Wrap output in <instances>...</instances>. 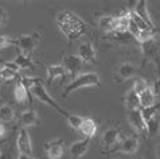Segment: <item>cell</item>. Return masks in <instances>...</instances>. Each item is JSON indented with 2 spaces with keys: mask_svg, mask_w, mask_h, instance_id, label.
Returning a JSON list of instances; mask_svg holds the SVG:
<instances>
[{
  "mask_svg": "<svg viewBox=\"0 0 160 159\" xmlns=\"http://www.w3.org/2000/svg\"><path fill=\"white\" fill-rule=\"evenodd\" d=\"M89 143H90V139H82V140H78V142H74L70 144L69 152L72 155V158L81 159L82 156H85V154L89 150Z\"/></svg>",
  "mask_w": 160,
  "mask_h": 159,
  "instance_id": "obj_11",
  "label": "cell"
},
{
  "mask_svg": "<svg viewBox=\"0 0 160 159\" xmlns=\"http://www.w3.org/2000/svg\"><path fill=\"white\" fill-rule=\"evenodd\" d=\"M12 62L19 68V70L20 69H32L35 66L34 62H32V59H31L30 57H24L23 54H20V53L16 55V58L12 61Z\"/></svg>",
  "mask_w": 160,
  "mask_h": 159,
  "instance_id": "obj_23",
  "label": "cell"
},
{
  "mask_svg": "<svg viewBox=\"0 0 160 159\" xmlns=\"http://www.w3.org/2000/svg\"><path fill=\"white\" fill-rule=\"evenodd\" d=\"M20 121L24 127H32L38 123V115L34 109H27L20 115Z\"/></svg>",
  "mask_w": 160,
  "mask_h": 159,
  "instance_id": "obj_21",
  "label": "cell"
},
{
  "mask_svg": "<svg viewBox=\"0 0 160 159\" xmlns=\"http://www.w3.org/2000/svg\"><path fill=\"white\" fill-rule=\"evenodd\" d=\"M116 73L118 76V78L116 80V81H117V84H120L121 81H124V80H129V78H132L133 76H135L136 68H135V65L131 64V62H122L117 68Z\"/></svg>",
  "mask_w": 160,
  "mask_h": 159,
  "instance_id": "obj_14",
  "label": "cell"
},
{
  "mask_svg": "<svg viewBox=\"0 0 160 159\" xmlns=\"http://www.w3.org/2000/svg\"><path fill=\"white\" fill-rule=\"evenodd\" d=\"M83 119L85 117H82V116H79V115H74V113H69V116L66 117V120H68L69 123V126L73 128V130L75 131H79V127H81L82 124V121H83Z\"/></svg>",
  "mask_w": 160,
  "mask_h": 159,
  "instance_id": "obj_27",
  "label": "cell"
},
{
  "mask_svg": "<svg viewBox=\"0 0 160 159\" xmlns=\"http://www.w3.org/2000/svg\"><path fill=\"white\" fill-rule=\"evenodd\" d=\"M57 26L70 41H75L88 31V24L81 19V16L70 11H63L57 15Z\"/></svg>",
  "mask_w": 160,
  "mask_h": 159,
  "instance_id": "obj_1",
  "label": "cell"
},
{
  "mask_svg": "<svg viewBox=\"0 0 160 159\" xmlns=\"http://www.w3.org/2000/svg\"><path fill=\"white\" fill-rule=\"evenodd\" d=\"M7 134V128L4 126V123H0V138H4Z\"/></svg>",
  "mask_w": 160,
  "mask_h": 159,
  "instance_id": "obj_32",
  "label": "cell"
},
{
  "mask_svg": "<svg viewBox=\"0 0 160 159\" xmlns=\"http://www.w3.org/2000/svg\"><path fill=\"white\" fill-rule=\"evenodd\" d=\"M125 107L128 111H133V109L140 108V99L139 95L136 93L133 89H129L125 95Z\"/></svg>",
  "mask_w": 160,
  "mask_h": 159,
  "instance_id": "obj_20",
  "label": "cell"
},
{
  "mask_svg": "<svg viewBox=\"0 0 160 159\" xmlns=\"http://www.w3.org/2000/svg\"><path fill=\"white\" fill-rule=\"evenodd\" d=\"M139 99H140V108L144 109V108H151L155 105V101H156V95L153 93L152 88H148L147 90H144L141 95H139Z\"/></svg>",
  "mask_w": 160,
  "mask_h": 159,
  "instance_id": "obj_19",
  "label": "cell"
},
{
  "mask_svg": "<svg viewBox=\"0 0 160 159\" xmlns=\"http://www.w3.org/2000/svg\"><path fill=\"white\" fill-rule=\"evenodd\" d=\"M2 84H3V78H2V74H0V86H2Z\"/></svg>",
  "mask_w": 160,
  "mask_h": 159,
  "instance_id": "obj_34",
  "label": "cell"
},
{
  "mask_svg": "<svg viewBox=\"0 0 160 159\" xmlns=\"http://www.w3.org/2000/svg\"><path fill=\"white\" fill-rule=\"evenodd\" d=\"M118 150L122 154H128V155L135 154L137 150H139V139H137L136 136H129V138L122 139Z\"/></svg>",
  "mask_w": 160,
  "mask_h": 159,
  "instance_id": "obj_15",
  "label": "cell"
},
{
  "mask_svg": "<svg viewBox=\"0 0 160 159\" xmlns=\"http://www.w3.org/2000/svg\"><path fill=\"white\" fill-rule=\"evenodd\" d=\"M4 22H6V11H4V8L0 7V27L3 26Z\"/></svg>",
  "mask_w": 160,
  "mask_h": 159,
  "instance_id": "obj_31",
  "label": "cell"
},
{
  "mask_svg": "<svg viewBox=\"0 0 160 159\" xmlns=\"http://www.w3.org/2000/svg\"><path fill=\"white\" fill-rule=\"evenodd\" d=\"M16 148H18L19 155L34 158L32 142H31V136H30V134H28V131H27V128H26V127H22L19 130V132H18Z\"/></svg>",
  "mask_w": 160,
  "mask_h": 159,
  "instance_id": "obj_4",
  "label": "cell"
},
{
  "mask_svg": "<svg viewBox=\"0 0 160 159\" xmlns=\"http://www.w3.org/2000/svg\"><path fill=\"white\" fill-rule=\"evenodd\" d=\"M38 38H39L38 34L20 35L19 38H16V47L20 54L31 58V54H32V51L35 50V46L38 43Z\"/></svg>",
  "mask_w": 160,
  "mask_h": 159,
  "instance_id": "obj_5",
  "label": "cell"
},
{
  "mask_svg": "<svg viewBox=\"0 0 160 159\" xmlns=\"http://www.w3.org/2000/svg\"><path fill=\"white\" fill-rule=\"evenodd\" d=\"M79 134H81L85 139H92L97 132V123L94 119L92 117H85L82 121L81 127H79Z\"/></svg>",
  "mask_w": 160,
  "mask_h": 159,
  "instance_id": "obj_13",
  "label": "cell"
},
{
  "mask_svg": "<svg viewBox=\"0 0 160 159\" xmlns=\"http://www.w3.org/2000/svg\"><path fill=\"white\" fill-rule=\"evenodd\" d=\"M22 81L24 82V85L28 88V89L32 92L34 97H37V99L39 101H42L43 104H47L48 107L54 108L57 112H58L59 115H62L63 117H68L69 116V112H66L65 109H62L58 104H57V101L52 99V97L50 96V93L47 92L46 86L43 85V84L41 82V80H35V78H27V77H20Z\"/></svg>",
  "mask_w": 160,
  "mask_h": 159,
  "instance_id": "obj_2",
  "label": "cell"
},
{
  "mask_svg": "<svg viewBox=\"0 0 160 159\" xmlns=\"http://www.w3.org/2000/svg\"><path fill=\"white\" fill-rule=\"evenodd\" d=\"M128 123H129L137 132L147 131L145 121L143 119V115H141V108L133 109V111H128Z\"/></svg>",
  "mask_w": 160,
  "mask_h": 159,
  "instance_id": "obj_10",
  "label": "cell"
},
{
  "mask_svg": "<svg viewBox=\"0 0 160 159\" xmlns=\"http://www.w3.org/2000/svg\"><path fill=\"white\" fill-rule=\"evenodd\" d=\"M44 151L50 159H61L63 155V140L57 139L44 144Z\"/></svg>",
  "mask_w": 160,
  "mask_h": 159,
  "instance_id": "obj_9",
  "label": "cell"
},
{
  "mask_svg": "<svg viewBox=\"0 0 160 159\" xmlns=\"http://www.w3.org/2000/svg\"><path fill=\"white\" fill-rule=\"evenodd\" d=\"M46 74H47V81L51 82L59 78H65L68 73H66L63 65H50L46 68Z\"/></svg>",
  "mask_w": 160,
  "mask_h": 159,
  "instance_id": "obj_16",
  "label": "cell"
},
{
  "mask_svg": "<svg viewBox=\"0 0 160 159\" xmlns=\"http://www.w3.org/2000/svg\"><path fill=\"white\" fill-rule=\"evenodd\" d=\"M158 107H151V108H144V109H141V115H143V119H144V121H145V124L148 123L151 119L156 116V113H158Z\"/></svg>",
  "mask_w": 160,
  "mask_h": 159,
  "instance_id": "obj_30",
  "label": "cell"
},
{
  "mask_svg": "<svg viewBox=\"0 0 160 159\" xmlns=\"http://www.w3.org/2000/svg\"><path fill=\"white\" fill-rule=\"evenodd\" d=\"M156 155H158V158L160 159V146L158 147V150H156Z\"/></svg>",
  "mask_w": 160,
  "mask_h": 159,
  "instance_id": "obj_33",
  "label": "cell"
},
{
  "mask_svg": "<svg viewBox=\"0 0 160 159\" xmlns=\"http://www.w3.org/2000/svg\"><path fill=\"white\" fill-rule=\"evenodd\" d=\"M101 142L102 146L108 150H113V147L121 144V132H120L117 128H109L106 130L104 134H102V138H101Z\"/></svg>",
  "mask_w": 160,
  "mask_h": 159,
  "instance_id": "obj_6",
  "label": "cell"
},
{
  "mask_svg": "<svg viewBox=\"0 0 160 159\" xmlns=\"http://www.w3.org/2000/svg\"><path fill=\"white\" fill-rule=\"evenodd\" d=\"M0 74H2V78H3V82H7V81H12V80L18 78V72L12 70L7 66L2 65L0 66Z\"/></svg>",
  "mask_w": 160,
  "mask_h": 159,
  "instance_id": "obj_26",
  "label": "cell"
},
{
  "mask_svg": "<svg viewBox=\"0 0 160 159\" xmlns=\"http://www.w3.org/2000/svg\"><path fill=\"white\" fill-rule=\"evenodd\" d=\"M145 126H147V132H148L151 136H155L160 132V120L158 119V116L152 117Z\"/></svg>",
  "mask_w": 160,
  "mask_h": 159,
  "instance_id": "obj_25",
  "label": "cell"
},
{
  "mask_svg": "<svg viewBox=\"0 0 160 159\" xmlns=\"http://www.w3.org/2000/svg\"><path fill=\"white\" fill-rule=\"evenodd\" d=\"M128 15H129V18H131V19H132V20H133V22H135V23H136V26H137V27L140 28V31H147V30H152V28H151L147 24V23H145V22H144L143 19H141V18H140L139 15L136 14L135 11L129 10V11H128Z\"/></svg>",
  "mask_w": 160,
  "mask_h": 159,
  "instance_id": "obj_24",
  "label": "cell"
},
{
  "mask_svg": "<svg viewBox=\"0 0 160 159\" xmlns=\"http://www.w3.org/2000/svg\"><path fill=\"white\" fill-rule=\"evenodd\" d=\"M14 117H15L14 108L7 104L0 105V123H10L14 120Z\"/></svg>",
  "mask_w": 160,
  "mask_h": 159,
  "instance_id": "obj_22",
  "label": "cell"
},
{
  "mask_svg": "<svg viewBox=\"0 0 160 159\" xmlns=\"http://www.w3.org/2000/svg\"><path fill=\"white\" fill-rule=\"evenodd\" d=\"M117 26V16L113 15H106L100 18L98 20V27L105 33H114Z\"/></svg>",
  "mask_w": 160,
  "mask_h": 159,
  "instance_id": "obj_17",
  "label": "cell"
},
{
  "mask_svg": "<svg viewBox=\"0 0 160 159\" xmlns=\"http://www.w3.org/2000/svg\"><path fill=\"white\" fill-rule=\"evenodd\" d=\"M148 88H149V85H148V82H147L144 78H136L135 82H133L132 89L135 90L137 95H141L144 90L148 89Z\"/></svg>",
  "mask_w": 160,
  "mask_h": 159,
  "instance_id": "obj_28",
  "label": "cell"
},
{
  "mask_svg": "<svg viewBox=\"0 0 160 159\" xmlns=\"http://www.w3.org/2000/svg\"><path fill=\"white\" fill-rule=\"evenodd\" d=\"M78 57L83 61V64H96L97 50L90 42H82L78 47Z\"/></svg>",
  "mask_w": 160,
  "mask_h": 159,
  "instance_id": "obj_8",
  "label": "cell"
},
{
  "mask_svg": "<svg viewBox=\"0 0 160 159\" xmlns=\"http://www.w3.org/2000/svg\"><path fill=\"white\" fill-rule=\"evenodd\" d=\"M14 96H15V100L18 103L23 104L27 101L28 99V88L24 85V82L22 81V78H19L15 84V88H14Z\"/></svg>",
  "mask_w": 160,
  "mask_h": 159,
  "instance_id": "obj_18",
  "label": "cell"
},
{
  "mask_svg": "<svg viewBox=\"0 0 160 159\" xmlns=\"http://www.w3.org/2000/svg\"><path fill=\"white\" fill-rule=\"evenodd\" d=\"M100 76L94 72H86L79 73L77 77H74L72 81L68 82L63 90V97H68L73 93L74 90L81 89V88H89V86H100Z\"/></svg>",
  "mask_w": 160,
  "mask_h": 159,
  "instance_id": "obj_3",
  "label": "cell"
},
{
  "mask_svg": "<svg viewBox=\"0 0 160 159\" xmlns=\"http://www.w3.org/2000/svg\"><path fill=\"white\" fill-rule=\"evenodd\" d=\"M155 38V34H153V30H147V31H140L139 37L136 38V41L143 45V43H147V42H151L153 41Z\"/></svg>",
  "mask_w": 160,
  "mask_h": 159,
  "instance_id": "obj_29",
  "label": "cell"
},
{
  "mask_svg": "<svg viewBox=\"0 0 160 159\" xmlns=\"http://www.w3.org/2000/svg\"><path fill=\"white\" fill-rule=\"evenodd\" d=\"M63 68L66 70V73L72 77H77L79 72L82 70V66H83V61L79 58L78 55H68L63 58Z\"/></svg>",
  "mask_w": 160,
  "mask_h": 159,
  "instance_id": "obj_7",
  "label": "cell"
},
{
  "mask_svg": "<svg viewBox=\"0 0 160 159\" xmlns=\"http://www.w3.org/2000/svg\"><path fill=\"white\" fill-rule=\"evenodd\" d=\"M135 6H136V7H133L132 11H135L136 14L139 15L141 19H143L145 23L153 30V28H155V24H153L152 18H151V15H149L148 7H147V2H145V0H140V2H136V3H135Z\"/></svg>",
  "mask_w": 160,
  "mask_h": 159,
  "instance_id": "obj_12",
  "label": "cell"
}]
</instances>
